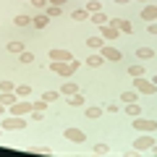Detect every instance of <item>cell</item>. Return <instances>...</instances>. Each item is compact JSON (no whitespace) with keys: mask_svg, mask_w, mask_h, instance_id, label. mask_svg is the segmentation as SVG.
<instances>
[{"mask_svg":"<svg viewBox=\"0 0 157 157\" xmlns=\"http://www.w3.org/2000/svg\"><path fill=\"white\" fill-rule=\"evenodd\" d=\"M76 68H78V60H63V63L52 60L50 63V71L58 73V76H63V78H71L73 73H76Z\"/></svg>","mask_w":157,"mask_h":157,"instance_id":"6da1fadb","label":"cell"},{"mask_svg":"<svg viewBox=\"0 0 157 157\" xmlns=\"http://www.w3.org/2000/svg\"><path fill=\"white\" fill-rule=\"evenodd\" d=\"M0 128L3 131H21V128H26V121H24V115H8L0 121Z\"/></svg>","mask_w":157,"mask_h":157,"instance_id":"7a4b0ae2","label":"cell"},{"mask_svg":"<svg viewBox=\"0 0 157 157\" xmlns=\"http://www.w3.org/2000/svg\"><path fill=\"white\" fill-rule=\"evenodd\" d=\"M134 89L139 92V94H155L157 84H155V81H149V78H144V76H136L134 78Z\"/></svg>","mask_w":157,"mask_h":157,"instance_id":"3957f363","label":"cell"},{"mask_svg":"<svg viewBox=\"0 0 157 157\" xmlns=\"http://www.w3.org/2000/svg\"><path fill=\"white\" fill-rule=\"evenodd\" d=\"M32 110H34V102H29V100H18L8 107L11 115H32Z\"/></svg>","mask_w":157,"mask_h":157,"instance_id":"277c9868","label":"cell"},{"mask_svg":"<svg viewBox=\"0 0 157 157\" xmlns=\"http://www.w3.org/2000/svg\"><path fill=\"white\" fill-rule=\"evenodd\" d=\"M134 128L141 131V134H152V131H157V121H152V118H134Z\"/></svg>","mask_w":157,"mask_h":157,"instance_id":"5b68a950","label":"cell"},{"mask_svg":"<svg viewBox=\"0 0 157 157\" xmlns=\"http://www.w3.org/2000/svg\"><path fill=\"white\" fill-rule=\"evenodd\" d=\"M131 147H134L139 155H141V152H149L152 147H155V136H152V134H141V136H139V139H136Z\"/></svg>","mask_w":157,"mask_h":157,"instance_id":"8992f818","label":"cell"},{"mask_svg":"<svg viewBox=\"0 0 157 157\" xmlns=\"http://www.w3.org/2000/svg\"><path fill=\"white\" fill-rule=\"evenodd\" d=\"M118 34H121V32H118L115 26H110V24H102V26H100V37H102V39H107V42L118 39Z\"/></svg>","mask_w":157,"mask_h":157,"instance_id":"52a82bcc","label":"cell"},{"mask_svg":"<svg viewBox=\"0 0 157 157\" xmlns=\"http://www.w3.org/2000/svg\"><path fill=\"white\" fill-rule=\"evenodd\" d=\"M110 26H115L118 32H123V34H131V32H134L131 21H126V18H110Z\"/></svg>","mask_w":157,"mask_h":157,"instance_id":"ba28073f","label":"cell"},{"mask_svg":"<svg viewBox=\"0 0 157 157\" xmlns=\"http://www.w3.org/2000/svg\"><path fill=\"white\" fill-rule=\"evenodd\" d=\"M100 55L105 58V60H121V50H115V47H110V45H102V50H100Z\"/></svg>","mask_w":157,"mask_h":157,"instance_id":"9c48e42d","label":"cell"},{"mask_svg":"<svg viewBox=\"0 0 157 157\" xmlns=\"http://www.w3.org/2000/svg\"><path fill=\"white\" fill-rule=\"evenodd\" d=\"M66 139L73 141V144H81V141L86 139V134H84L81 128H66Z\"/></svg>","mask_w":157,"mask_h":157,"instance_id":"30bf717a","label":"cell"},{"mask_svg":"<svg viewBox=\"0 0 157 157\" xmlns=\"http://www.w3.org/2000/svg\"><path fill=\"white\" fill-rule=\"evenodd\" d=\"M50 60H58V63H63V60H73V55L68 50H60V47H52L50 50Z\"/></svg>","mask_w":157,"mask_h":157,"instance_id":"8fae6325","label":"cell"},{"mask_svg":"<svg viewBox=\"0 0 157 157\" xmlns=\"http://www.w3.org/2000/svg\"><path fill=\"white\" fill-rule=\"evenodd\" d=\"M32 24H34L37 29H45L47 24H50V16H47V13H37V16L32 18Z\"/></svg>","mask_w":157,"mask_h":157,"instance_id":"7c38bea8","label":"cell"},{"mask_svg":"<svg viewBox=\"0 0 157 157\" xmlns=\"http://www.w3.org/2000/svg\"><path fill=\"white\" fill-rule=\"evenodd\" d=\"M136 58L139 60H152L155 58V50L152 47H136Z\"/></svg>","mask_w":157,"mask_h":157,"instance_id":"4fadbf2b","label":"cell"},{"mask_svg":"<svg viewBox=\"0 0 157 157\" xmlns=\"http://www.w3.org/2000/svg\"><path fill=\"white\" fill-rule=\"evenodd\" d=\"M141 18H144V21H155V18H157V6H144Z\"/></svg>","mask_w":157,"mask_h":157,"instance_id":"5bb4252c","label":"cell"},{"mask_svg":"<svg viewBox=\"0 0 157 157\" xmlns=\"http://www.w3.org/2000/svg\"><path fill=\"white\" fill-rule=\"evenodd\" d=\"M16 97H18L16 92H0V102H3V105H8V107H11L13 102H18Z\"/></svg>","mask_w":157,"mask_h":157,"instance_id":"9a60e30c","label":"cell"},{"mask_svg":"<svg viewBox=\"0 0 157 157\" xmlns=\"http://www.w3.org/2000/svg\"><path fill=\"white\" fill-rule=\"evenodd\" d=\"M68 105H71V107H81V105H86V100H84V94H81V92H76V94L68 97Z\"/></svg>","mask_w":157,"mask_h":157,"instance_id":"2e32d148","label":"cell"},{"mask_svg":"<svg viewBox=\"0 0 157 157\" xmlns=\"http://www.w3.org/2000/svg\"><path fill=\"white\" fill-rule=\"evenodd\" d=\"M71 18L73 21H89V11H86V8H76V11L71 13Z\"/></svg>","mask_w":157,"mask_h":157,"instance_id":"e0dca14e","label":"cell"},{"mask_svg":"<svg viewBox=\"0 0 157 157\" xmlns=\"http://www.w3.org/2000/svg\"><path fill=\"white\" fill-rule=\"evenodd\" d=\"M102 45H105L102 37H89L86 39V47H89V50H102Z\"/></svg>","mask_w":157,"mask_h":157,"instance_id":"ac0fdd59","label":"cell"},{"mask_svg":"<svg viewBox=\"0 0 157 157\" xmlns=\"http://www.w3.org/2000/svg\"><path fill=\"white\" fill-rule=\"evenodd\" d=\"M92 155H97V157H102V155H110V147H107V144H102V141H97V144L92 147Z\"/></svg>","mask_w":157,"mask_h":157,"instance_id":"d6986e66","label":"cell"},{"mask_svg":"<svg viewBox=\"0 0 157 157\" xmlns=\"http://www.w3.org/2000/svg\"><path fill=\"white\" fill-rule=\"evenodd\" d=\"M126 115H131V118H139V115H141V107L136 105V102H126Z\"/></svg>","mask_w":157,"mask_h":157,"instance_id":"ffe728a7","label":"cell"},{"mask_svg":"<svg viewBox=\"0 0 157 157\" xmlns=\"http://www.w3.org/2000/svg\"><path fill=\"white\" fill-rule=\"evenodd\" d=\"M89 21H92V24H100V26H102V24H107L110 18H107L102 11H97V13H89Z\"/></svg>","mask_w":157,"mask_h":157,"instance_id":"44dd1931","label":"cell"},{"mask_svg":"<svg viewBox=\"0 0 157 157\" xmlns=\"http://www.w3.org/2000/svg\"><path fill=\"white\" fill-rule=\"evenodd\" d=\"M6 50H8V52H13V55H21V52H24V42H8Z\"/></svg>","mask_w":157,"mask_h":157,"instance_id":"7402d4cb","label":"cell"},{"mask_svg":"<svg viewBox=\"0 0 157 157\" xmlns=\"http://www.w3.org/2000/svg\"><path fill=\"white\" fill-rule=\"evenodd\" d=\"M84 63H86V66H92V68H100L102 63H105V58H102V55H89Z\"/></svg>","mask_w":157,"mask_h":157,"instance_id":"603a6c76","label":"cell"},{"mask_svg":"<svg viewBox=\"0 0 157 157\" xmlns=\"http://www.w3.org/2000/svg\"><path fill=\"white\" fill-rule=\"evenodd\" d=\"M128 76H144V63H141V66H139V63H134V66H128Z\"/></svg>","mask_w":157,"mask_h":157,"instance_id":"cb8c5ba5","label":"cell"},{"mask_svg":"<svg viewBox=\"0 0 157 157\" xmlns=\"http://www.w3.org/2000/svg\"><path fill=\"white\" fill-rule=\"evenodd\" d=\"M76 92H78V86H76V84H71V81H68V84H63V86H60V94H66V97L76 94Z\"/></svg>","mask_w":157,"mask_h":157,"instance_id":"d4e9b609","label":"cell"},{"mask_svg":"<svg viewBox=\"0 0 157 157\" xmlns=\"http://www.w3.org/2000/svg\"><path fill=\"white\" fill-rule=\"evenodd\" d=\"M13 24H16V26H32V18H29V16H24V13H21V16H16V18H13Z\"/></svg>","mask_w":157,"mask_h":157,"instance_id":"484cf974","label":"cell"},{"mask_svg":"<svg viewBox=\"0 0 157 157\" xmlns=\"http://www.w3.org/2000/svg\"><path fill=\"white\" fill-rule=\"evenodd\" d=\"M136 97H139V92H136V89H128V92L121 94V100H123V102H136Z\"/></svg>","mask_w":157,"mask_h":157,"instance_id":"4316f807","label":"cell"},{"mask_svg":"<svg viewBox=\"0 0 157 157\" xmlns=\"http://www.w3.org/2000/svg\"><path fill=\"white\" fill-rule=\"evenodd\" d=\"M16 94L18 97H29V94H32V86H29V84H18L16 86Z\"/></svg>","mask_w":157,"mask_h":157,"instance_id":"83f0119b","label":"cell"},{"mask_svg":"<svg viewBox=\"0 0 157 157\" xmlns=\"http://www.w3.org/2000/svg\"><path fill=\"white\" fill-rule=\"evenodd\" d=\"M58 97H60V92H55V89H47L45 94H42V100H47V102H55Z\"/></svg>","mask_w":157,"mask_h":157,"instance_id":"f1b7e54d","label":"cell"},{"mask_svg":"<svg viewBox=\"0 0 157 157\" xmlns=\"http://www.w3.org/2000/svg\"><path fill=\"white\" fill-rule=\"evenodd\" d=\"M86 11H89V13H97V11H102L100 0H89V3H86Z\"/></svg>","mask_w":157,"mask_h":157,"instance_id":"f546056e","label":"cell"},{"mask_svg":"<svg viewBox=\"0 0 157 157\" xmlns=\"http://www.w3.org/2000/svg\"><path fill=\"white\" fill-rule=\"evenodd\" d=\"M100 115H102V107H86V118L94 121V118H100Z\"/></svg>","mask_w":157,"mask_h":157,"instance_id":"4dcf8cb0","label":"cell"},{"mask_svg":"<svg viewBox=\"0 0 157 157\" xmlns=\"http://www.w3.org/2000/svg\"><path fill=\"white\" fill-rule=\"evenodd\" d=\"M0 92H16V84L13 81H0Z\"/></svg>","mask_w":157,"mask_h":157,"instance_id":"1f68e13d","label":"cell"},{"mask_svg":"<svg viewBox=\"0 0 157 157\" xmlns=\"http://www.w3.org/2000/svg\"><path fill=\"white\" fill-rule=\"evenodd\" d=\"M47 16H50V18H55V16H60V6H47Z\"/></svg>","mask_w":157,"mask_h":157,"instance_id":"d6a6232c","label":"cell"},{"mask_svg":"<svg viewBox=\"0 0 157 157\" xmlns=\"http://www.w3.org/2000/svg\"><path fill=\"white\" fill-rule=\"evenodd\" d=\"M18 60H21V63H34V55H32V52H26V50H24L21 55H18Z\"/></svg>","mask_w":157,"mask_h":157,"instance_id":"836d02e7","label":"cell"},{"mask_svg":"<svg viewBox=\"0 0 157 157\" xmlns=\"http://www.w3.org/2000/svg\"><path fill=\"white\" fill-rule=\"evenodd\" d=\"M47 105H50L47 100H37V102H34V110H42V113H45V107H47Z\"/></svg>","mask_w":157,"mask_h":157,"instance_id":"e575fe53","label":"cell"},{"mask_svg":"<svg viewBox=\"0 0 157 157\" xmlns=\"http://www.w3.org/2000/svg\"><path fill=\"white\" fill-rule=\"evenodd\" d=\"M34 152H37V155H52L50 147H34Z\"/></svg>","mask_w":157,"mask_h":157,"instance_id":"d590c367","label":"cell"},{"mask_svg":"<svg viewBox=\"0 0 157 157\" xmlns=\"http://www.w3.org/2000/svg\"><path fill=\"white\" fill-rule=\"evenodd\" d=\"M29 3H32L34 8H45L47 6V0H29Z\"/></svg>","mask_w":157,"mask_h":157,"instance_id":"8d00e7d4","label":"cell"},{"mask_svg":"<svg viewBox=\"0 0 157 157\" xmlns=\"http://www.w3.org/2000/svg\"><path fill=\"white\" fill-rule=\"evenodd\" d=\"M47 3H50V6H66L68 0H47Z\"/></svg>","mask_w":157,"mask_h":157,"instance_id":"74e56055","label":"cell"},{"mask_svg":"<svg viewBox=\"0 0 157 157\" xmlns=\"http://www.w3.org/2000/svg\"><path fill=\"white\" fill-rule=\"evenodd\" d=\"M149 34H155V37H157V24H149Z\"/></svg>","mask_w":157,"mask_h":157,"instance_id":"f35d334b","label":"cell"},{"mask_svg":"<svg viewBox=\"0 0 157 157\" xmlns=\"http://www.w3.org/2000/svg\"><path fill=\"white\" fill-rule=\"evenodd\" d=\"M3 113H6V105H3V102H0V115H3Z\"/></svg>","mask_w":157,"mask_h":157,"instance_id":"ab89813d","label":"cell"},{"mask_svg":"<svg viewBox=\"0 0 157 157\" xmlns=\"http://www.w3.org/2000/svg\"><path fill=\"white\" fill-rule=\"evenodd\" d=\"M115 3H118V6H123V3H128V0H115Z\"/></svg>","mask_w":157,"mask_h":157,"instance_id":"60d3db41","label":"cell"},{"mask_svg":"<svg viewBox=\"0 0 157 157\" xmlns=\"http://www.w3.org/2000/svg\"><path fill=\"white\" fill-rule=\"evenodd\" d=\"M152 152H155V155H157V141H155V147H152Z\"/></svg>","mask_w":157,"mask_h":157,"instance_id":"b9f144b4","label":"cell"},{"mask_svg":"<svg viewBox=\"0 0 157 157\" xmlns=\"http://www.w3.org/2000/svg\"><path fill=\"white\" fill-rule=\"evenodd\" d=\"M152 81H155V84H157V76H155V78H152Z\"/></svg>","mask_w":157,"mask_h":157,"instance_id":"7bdbcfd3","label":"cell"},{"mask_svg":"<svg viewBox=\"0 0 157 157\" xmlns=\"http://www.w3.org/2000/svg\"><path fill=\"white\" fill-rule=\"evenodd\" d=\"M141 3H147V0H141Z\"/></svg>","mask_w":157,"mask_h":157,"instance_id":"ee69618b","label":"cell"},{"mask_svg":"<svg viewBox=\"0 0 157 157\" xmlns=\"http://www.w3.org/2000/svg\"><path fill=\"white\" fill-rule=\"evenodd\" d=\"M0 134H3V128H0Z\"/></svg>","mask_w":157,"mask_h":157,"instance_id":"f6af8a7d","label":"cell"}]
</instances>
